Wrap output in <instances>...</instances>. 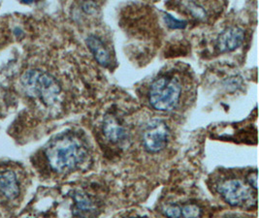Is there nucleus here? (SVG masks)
<instances>
[{"mask_svg": "<svg viewBox=\"0 0 259 218\" xmlns=\"http://www.w3.org/2000/svg\"><path fill=\"white\" fill-rule=\"evenodd\" d=\"M45 153L52 169L60 172L75 169L87 157V149L82 141L68 133L51 141Z\"/></svg>", "mask_w": 259, "mask_h": 218, "instance_id": "obj_1", "label": "nucleus"}, {"mask_svg": "<svg viewBox=\"0 0 259 218\" xmlns=\"http://www.w3.org/2000/svg\"><path fill=\"white\" fill-rule=\"evenodd\" d=\"M22 83L27 94L39 98L46 105L56 103L61 92L58 80L41 70L26 71L22 77Z\"/></svg>", "mask_w": 259, "mask_h": 218, "instance_id": "obj_2", "label": "nucleus"}, {"mask_svg": "<svg viewBox=\"0 0 259 218\" xmlns=\"http://www.w3.org/2000/svg\"><path fill=\"white\" fill-rule=\"evenodd\" d=\"M181 93V83L176 78L160 77L152 83L149 92V100L155 110L168 112L176 108Z\"/></svg>", "mask_w": 259, "mask_h": 218, "instance_id": "obj_3", "label": "nucleus"}, {"mask_svg": "<svg viewBox=\"0 0 259 218\" xmlns=\"http://www.w3.org/2000/svg\"><path fill=\"white\" fill-rule=\"evenodd\" d=\"M168 138L169 128L161 119L151 120L143 133L144 146L151 152H158L164 149Z\"/></svg>", "mask_w": 259, "mask_h": 218, "instance_id": "obj_4", "label": "nucleus"}, {"mask_svg": "<svg viewBox=\"0 0 259 218\" xmlns=\"http://www.w3.org/2000/svg\"><path fill=\"white\" fill-rule=\"evenodd\" d=\"M219 191L231 206H244L251 200V190L239 180H229L219 186Z\"/></svg>", "mask_w": 259, "mask_h": 218, "instance_id": "obj_5", "label": "nucleus"}, {"mask_svg": "<svg viewBox=\"0 0 259 218\" xmlns=\"http://www.w3.org/2000/svg\"><path fill=\"white\" fill-rule=\"evenodd\" d=\"M245 40V32L238 26L228 27L224 30L217 40V48L222 53L235 51L243 44Z\"/></svg>", "mask_w": 259, "mask_h": 218, "instance_id": "obj_6", "label": "nucleus"}, {"mask_svg": "<svg viewBox=\"0 0 259 218\" xmlns=\"http://www.w3.org/2000/svg\"><path fill=\"white\" fill-rule=\"evenodd\" d=\"M103 132L106 138L115 143H122L127 138L126 128L123 126L116 116L108 115L103 123Z\"/></svg>", "mask_w": 259, "mask_h": 218, "instance_id": "obj_7", "label": "nucleus"}, {"mask_svg": "<svg viewBox=\"0 0 259 218\" xmlns=\"http://www.w3.org/2000/svg\"><path fill=\"white\" fill-rule=\"evenodd\" d=\"M73 213L79 218H95L96 206L92 199L85 194L76 193L74 195Z\"/></svg>", "mask_w": 259, "mask_h": 218, "instance_id": "obj_8", "label": "nucleus"}, {"mask_svg": "<svg viewBox=\"0 0 259 218\" xmlns=\"http://www.w3.org/2000/svg\"><path fill=\"white\" fill-rule=\"evenodd\" d=\"M0 193L12 200L20 194V185L17 176L12 171L0 172Z\"/></svg>", "mask_w": 259, "mask_h": 218, "instance_id": "obj_9", "label": "nucleus"}, {"mask_svg": "<svg viewBox=\"0 0 259 218\" xmlns=\"http://www.w3.org/2000/svg\"><path fill=\"white\" fill-rule=\"evenodd\" d=\"M87 45L99 64L103 66H108L110 64L111 62L110 54L106 47L104 46V44L101 42V40L98 37H96L95 35L89 36L87 39Z\"/></svg>", "mask_w": 259, "mask_h": 218, "instance_id": "obj_10", "label": "nucleus"}, {"mask_svg": "<svg viewBox=\"0 0 259 218\" xmlns=\"http://www.w3.org/2000/svg\"><path fill=\"white\" fill-rule=\"evenodd\" d=\"M201 213L200 207L194 204L181 207V218H200Z\"/></svg>", "mask_w": 259, "mask_h": 218, "instance_id": "obj_11", "label": "nucleus"}, {"mask_svg": "<svg viewBox=\"0 0 259 218\" xmlns=\"http://www.w3.org/2000/svg\"><path fill=\"white\" fill-rule=\"evenodd\" d=\"M186 5H187L189 12L191 13V15L193 17H195L196 19L203 20V19L206 18L207 13L205 11V9L200 5H198L197 3H195V2H188V3H186Z\"/></svg>", "mask_w": 259, "mask_h": 218, "instance_id": "obj_12", "label": "nucleus"}, {"mask_svg": "<svg viewBox=\"0 0 259 218\" xmlns=\"http://www.w3.org/2000/svg\"><path fill=\"white\" fill-rule=\"evenodd\" d=\"M164 21L166 24L171 27V28H175V29H181V28H185L187 26V22L186 21H181L178 20L176 18L172 17L169 14H166L164 16Z\"/></svg>", "mask_w": 259, "mask_h": 218, "instance_id": "obj_13", "label": "nucleus"}, {"mask_svg": "<svg viewBox=\"0 0 259 218\" xmlns=\"http://www.w3.org/2000/svg\"><path fill=\"white\" fill-rule=\"evenodd\" d=\"M164 215L169 218H181V206L168 205L162 209Z\"/></svg>", "mask_w": 259, "mask_h": 218, "instance_id": "obj_14", "label": "nucleus"}, {"mask_svg": "<svg viewBox=\"0 0 259 218\" xmlns=\"http://www.w3.org/2000/svg\"><path fill=\"white\" fill-rule=\"evenodd\" d=\"M247 183L249 184V185L256 189L257 188V172L254 171L253 172H250L247 177Z\"/></svg>", "mask_w": 259, "mask_h": 218, "instance_id": "obj_15", "label": "nucleus"}]
</instances>
